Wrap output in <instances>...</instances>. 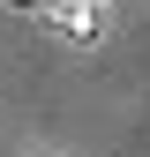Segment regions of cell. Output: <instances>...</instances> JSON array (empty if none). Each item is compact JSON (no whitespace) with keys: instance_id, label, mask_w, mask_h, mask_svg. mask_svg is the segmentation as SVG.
<instances>
[{"instance_id":"obj_1","label":"cell","mask_w":150,"mask_h":157,"mask_svg":"<svg viewBox=\"0 0 150 157\" xmlns=\"http://www.w3.org/2000/svg\"><path fill=\"white\" fill-rule=\"evenodd\" d=\"M45 8L60 15V30H68V37H83V45L98 37V0H45Z\"/></svg>"},{"instance_id":"obj_2","label":"cell","mask_w":150,"mask_h":157,"mask_svg":"<svg viewBox=\"0 0 150 157\" xmlns=\"http://www.w3.org/2000/svg\"><path fill=\"white\" fill-rule=\"evenodd\" d=\"M30 8H45V0H30Z\"/></svg>"}]
</instances>
